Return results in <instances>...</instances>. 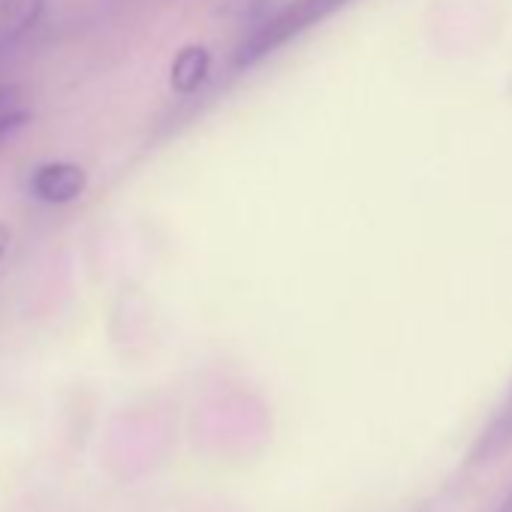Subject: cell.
Masks as SVG:
<instances>
[{"label": "cell", "instance_id": "cell-5", "mask_svg": "<svg viewBox=\"0 0 512 512\" xmlns=\"http://www.w3.org/2000/svg\"><path fill=\"white\" fill-rule=\"evenodd\" d=\"M10 238H13L10 226H7V223H0V260H4V253H7V247H10Z\"/></svg>", "mask_w": 512, "mask_h": 512}, {"label": "cell", "instance_id": "cell-4", "mask_svg": "<svg viewBox=\"0 0 512 512\" xmlns=\"http://www.w3.org/2000/svg\"><path fill=\"white\" fill-rule=\"evenodd\" d=\"M28 121H31V109L25 103V88L0 85V142Z\"/></svg>", "mask_w": 512, "mask_h": 512}, {"label": "cell", "instance_id": "cell-2", "mask_svg": "<svg viewBox=\"0 0 512 512\" xmlns=\"http://www.w3.org/2000/svg\"><path fill=\"white\" fill-rule=\"evenodd\" d=\"M46 0H0V46L10 49L43 19Z\"/></svg>", "mask_w": 512, "mask_h": 512}, {"label": "cell", "instance_id": "cell-1", "mask_svg": "<svg viewBox=\"0 0 512 512\" xmlns=\"http://www.w3.org/2000/svg\"><path fill=\"white\" fill-rule=\"evenodd\" d=\"M88 187V172L79 163L70 160H52L34 169L31 175V190L37 199L49 205H67L76 202Z\"/></svg>", "mask_w": 512, "mask_h": 512}, {"label": "cell", "instance_id": "cell-6", "mask_svg": "<svg viewBox=\"0 0 512 512\" xmlns=\"http://www.w3.org/2000/svg\"><path fill=\"white\" fill-rule=\"evenodd\" d=\"M497 512H512V494L500 503V509H497Z\"/></svg>", "mask_w": 512, "mask_h": 512}, {"label": "cell", "instance_id": "cell-3", "mask_svg": "<svg viewBox=\"0 0 512 512\" xmlns=\"http://www.w3.org/2000/svg\"><path fill=\"white\" fill-rule=\"evenodd\" d=\"M208 67H211V55L202 46H187L175 55L172 61V91L175 94H193L202 88V82L208 79Z\"/></svg>", "mask_w": 512, "mask_h": 512}, {"label": "cell", "instance_id": "cell-7", "mask_svg": "<svg viewBox=\"0 0 512 512\" xmlns=\"http://www.w3.org/2000/svg\"><path fill=\"white\" fill-rule=\"evenodd\" d=\"M10 49H4V46H0V61H4V55H7Z\"/></svg>", "mask_w": 512, "mask_h": 512}]
</instances>
